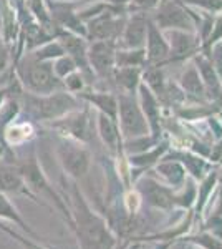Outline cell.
Here are the masks:
<instances>
[{"mask_svg": "<svg viewBox=\"0 0 222 249\" xmlns=\"http://www.w3.org/2000/svg\"><path fill=\"white\" fill-rule=\"evenodd\" d=\"M70 198L68 210L73 221L71 231L76 236L80 249H115L116 239L106 219L91 210L76 184H71Z\"/></svg>", "mask_w": 222, "mask_h": 249, "instance_id": "1", "label": "cell"}, {"mask_svg": "<svg viewBox=\"0 0 222 249\" xmlns=\"http://www.w3.org/2000/svg\"><path fill=\"white\" fill-rule=\"evenodd\" d=\"M17 77L28 93L34 95H48L63 88V82L55 75L51 62L37 60L34 55H28L18 62Z\"/></svg>", "mask_w": 222, "mask_h": 249, "instance_id": "2", "label": "cell"}, {"mask_svg": "<svg viewBox=\"0 0 222 249\" xmlns=\"http://www.w3.org/2000/svg\"><path fill=\"white\" fill-rule=\"evenodd\" d=\"M27 107L32 115L42 120H58L78 108V102L67 91H53L48 95L27 93Z\"/></svg>", "mask_w": 222, "mask_h": 249, "instance_id": "3", "label": "cell"}, {"mask_svg": "<svg viewBox=\"0 0 222 249\" xmlns=\"http://www.w3.org/2000/svg\"><path fill=\"white\" fill-rule=\"evenodd\" d=\"M17 166H18L20 173H22V176L25 178L28 188H30V190L34 191L37 196L43 195V196H47L50 201H53L56 210L60 211V214H62L63 218H65V221L68 223V228L71 230V226H73V221H71L70 210H68L67 203L55 193L53 186H50L47 176L43 175L42 168H40L37 158L32 155V156H28V158L23 160L22 163H17Z\"/></svg>", "mask_w": 222, "mask_h": 249, "instance_id": "4", "label": "cell"}, {"mask_svg": "<svg viewBox=\"0 0 222 249\" xmlns=\"http://www.w3.org/2000/svg\"><path fill=\"white\" fill-rule=\"evenodd\" d=\"M118 118L120 131L126 140L151 135L148 120L135 93H121L118 96Z\"/></svg>", "mask_w": 222, "mask_h": 249, "instance_id": "5", "label": "cell"}, {"mask_svg": "<svg viewBox=\"0 0 222 249\" xmlns=\"http://www.w3.org/2000/svg\"><path fill=\"white\" fill-rule=\"evenodd\" d=\"M153 22L161 30H186L194 32L197 17L179 0H164L157 5V12Z\"/></svg>", "mask_w": 222, "mask_h": 249, "instance_id": "6", "label": "cell"}, {"mask_svg": "<svg viewBox=\"0 0 222 249\" xmlns=\"http://www.w3.org/2000/svg\"><path fill=\"white\" fill-rule=\"evenodd\" d=\"M118 7H106L98 15L86 20L85 27H86V35L93 40H108V42H116L121 37V32L124 27L123 17L116 14Z\"/></svg>", "mask_w": 222, "mask_h": 249, "instance_id": "7", "label": "cell"}, {"mask_svg": "<svg viewBox=\"0 0 222 249\" xmlns=\"http://www.w3.org/2000/svg\"><path fill=\"white\" fill-rule=\"evenodd\" d=\"M0 193L3 195H20V196H27L32 201L38 203L40 206H47L43 201H40L38 196L28 188V184L25 181V178L20 173L17 163H12L9 160H3L0 161Z\"/></svg>", "mask_w": 222, "mask_h": 249, "instance_id": "8", "label": "cell"}, {"mask_svg": "<svg viewBox=\"0 0 222 249\" xmlns=\"http://www.w3.org/2000/svg\"><path fill=\"white\" fill-rule=\"evenodd\" d=\"M58 158L62 163L63 170L73 179L83 178L90 170V153L85 148L71 142H62L58 143Z\"/></svg>", "mask_w": 222, "mask_h": 249, "instance_id": "9", "label": "cell"}, {"mask_svg": "<svg viewBox=\"0 0 222 249\" xmlns=\"http://www.w3.org/2000/svg\"><path fill=\"white\" fill-rule=\"evenodd\" d=\"M115 42H108V40H95L90 47H88V60H90V67L100 77H110L115 71Z\"/></svg>", "mask_w": 222, "mask_h": 249, "instance_id": "10", "label": "cell"}, {"mask_svg": "<svg viewBox=\"0 0 222 249\" xmlns=\"http://www.w3.org/2000/svg\"><path fill=\"white\" fill-rule=\"evenodd\" d=\"M138 193L148 203L149 206L157 208V210H169L176 204V195L172 193L171 188L163 186L153 178H143L138 183Z\"/></svg>", "mask_w": 222, "mask_h": 249, "instance_id": "11", "label": "cell"}, {"mask_svg": "<svg viewBox=\"0 0 222 249\" xmlns=\"http://www.w3.org/2000/svg\"><path fill=\"white\" fill-rule=\"evenodd\" d=\"M58 42L62 43L63 50H65V55H68V57L75 62L80 73L86 75V77H91L93 70L90 67V60H88V47H86V43H85V38L82 35H76L73 32L67 30V32H63V34H60Z\"/></svg>", "mask_w": 222, "mask_h": 249, "instance_id": "12", "label": "cell"}, {"mask_svg": "<svg viewBox=\"0 0 222 249\" xmlns=\"http://www.w3.org/2000/svg\"><path fill=\"white\" fill-rule=\"evenodd\" d=\"M144 50H146V62L153 65L169 60V43L164 37V32L151 18H148V35Z\"/></svg>", "mask_w": 222, "mask_h": 249, "instance_id": "13", "label": "cell"}, {"mask_svg": "<svg viewBox=\"0 0 222 249\" xmlns=\"http://www.w3.org/2000/svg\"><path fill=\"white\" fill-rule=\"evenodd\" d=\"M169 43V60H183L199 45L194 32L186 30H163Z\"/></svg>", "mask_w": 222, "mask_h": 249, "instance_id": "14", "label": "cell"}, {"mask_svg": "<svg viewBox=\"0 0 222 249\" xmlns=\"http://www.w3.org/2000/svg\"><path fill=\"white\" fill-rule=\"evenodd\" d=\"M148 35V18L143 15H133L124 22L123 32H121V48H144Z\"/></svg>", "mask_w": 222, "mask_h": 249, "instance_id": "15", "label": "cell"}, {"mask_svg": "<svg viewBox=\"0 0 222 249\" xmlns=\"http://www.w3.org/2000/svg\"><path fill=\"white\" fill-rule=\"evenodd\" d=\"M194 65L197 67V71L201 75V80L204 83V90L207 98L214 100V102H221L222 100V80L217 75L216 68L212 67L211 60L205 53L196 55Z\"/></svg>", "mask_w": 222, "mask_h": 249, "instance_id": "16", "label": "cell"}, {"mask_svg": "<svg viewBox=\"0 0 222 249\" xmlns=\"http://www.w3.org/2000/svg\"><path fill=\"white\" fill-rule=\"evenodd\" d=\"M139 91V107L143 110L144 116L148 120L149 124V131H151V136H154L157 140L161 135V115H159V100L156 98V95L153 93L151 90L146 85H139L138 88Z\"/></svg>", "mask_w": 222, "mask_h": 249, "instance_id": "17", "label": "cell"}, {"mask_svg": "<svg viewBox=\"0 0 222 249\" xmlns=\"http://www.w3.org/2000/svg\"><path fill=\"white\" fill-rule=\"evenodd\" d=\"M0 219L2 221H9V223H14L15 226L20 228V231L25 232L27 238L34 239V241H38V243H43L42 236L37 234L34 231V228L23 219V216L20 214L18 210L15 208V204L10 201V198L3 193H0ZM45 244V243H43Z\"/></svg>", "mask_w": 222, "mask_h": 249, "instance_id": "18", "label": "cell"}, {"mask_svg": "<svg viewBox=\"0 0 222 249\" xmlns=\"http://www.w3.org/2000/svg\"><path fill=\"white\" fill-rule=\"evenodd\" d=\"M56 126L63 128V131H67L70 136H73L75 140L80 142H88L91 138V126H90V120H88V113H76V115H65Z\"/></svg>", "mask_w": 222, "mask_h": 249, "instance_id": "19", "label": "cell"}, {"mask_svg": "<svg viewBox=\"0 0 222 249\" xmlns=\"http://www.w3.org/2000/svg\"><path fill=\"white\" fill-rule=\"evenodd\" d=\"M18 23L12 0H0V38L5 43L17 40Z\"/></svg>", "mask_w": 222, "mask_h": 249, "instance_id": "20", "label": "cell"}, {"mask_svg": "<svg viewBox=\"0 0 222 249\" xmlns=\"http://www.w3.org/2000/svg\"><path fill=\"white\" fill-rule=\"evenodd\" d=\"M157 175H161L171 188H183V184L188 179V171L177 160L163 158V161L156 166Z\"/></svg>", "mask_w": 222, "mask_h": 249, "instance_id": "21", "label": "cell"}, {"mask_svg": "<svg viewBox=\"0 0 222 249\" xmlns=\"http://www.w3.org/2000/svg\"><path fill=\"white\" fill-rule=\"evenodd\" d=\"M98 135L102 138V142L108 146V150L118 151L121 148L120 126L116 123V120H113L111 116L98 113Z\"/></svg>", "mask_w": 222, "mask_h": 249, "instance_id": "22", "label": "cell"}, {"mask_svg": "<svg viewBox=\"0 0 222 249\" xmlns=\"http://www.w3.org/2000/svg\"><path fill=\"white\" fill-rule=\"evenodd\" d=\"M179 85L181 90L184 91V95L188 93L189 96L196 100H204L205 98V90H204V83L201 80V75L197 71V67L194 63L188 65V68H184L183 75L179 78Z\"/></svg>", "mask_w": 222, "mask_h": 249, "instance_id": "23", "label": "cell"}, {"mask_svg": "<svg viewBox=\"0 0 222 249\" xmlns=\"http://www.w3.org/2000/svg\"><path fill=\"white\" fill-rule=\"evenodd\" d=\"M82 98L90 102L100 113L111 116L113 120H118V98L108 91H91V93H82Z\"/></svg>", "mask_w": 222, "mask_h": 249, "instance_id": "24", "label": "cell"}, {"mask_svg": "<svg viewBox=\"0 0 222 249\" xmlns=\"http://www.w3.org/2000/svg\"><path fill=\"white\" fill-rule=\"evenodd\" d=\"M144 82H146L144 85L156 95L157 100L168 98V87H166V82H164L163 70L157 65H153L148 68L146 73H144Z\"/></svg>", "mask_w": 222, "mask_h": 249, "instance_id": "25", "label": "cell"}, {"mask_svg": "<svg viewBox=\"0 0 222 249\" xmlns=\"http://www.w3.org/2000/svg\"><path fill=\"white\" fill-rule=\"evenodd\" d=\"M139 68L138 67H126V68H116L115 80L116 83L123 88L124 93H135L139 88Z\"/></svg>", "mask_w": 222, "mask_h": 249, "instance_id": "26", "label": "cell"}, {"mask_svg": "<svg viewBox=\"0 0 222 249\" xmlns=\"http://www.w3.org/2000/svg\"><path fill=\"white\" fill-rule=\"evenodd\" d=\"M172 160H177L183 166L186 168V171L191 173L194 178L203 179L207 176L209 171V164L204 161L203 158L194 155H186V153H174L172 155Z\"/></svg>", "mask_w": 222, "mask_h": 249, "instance_id": "27", "label": "cell"}, {"mask_svg": "<svg viewBox=\"0 0 222 249\" xmlns=\"http://www.w3.org/2000/svg\"><path fill=\"white\" fill-rule=\"evenodd\" d=\"M116 68H126V67H141L146 63V50L144 48H120L116 50V58H115Z\"/></svg>", "mask_w": 222, "mask_h": 249, "instance_id": "28", "label": "cell"}, {"mask_svg": "<svg viewBox=\"0 0 222 249\" xmlns=\"http://www.w3.org/2000/svg\"><path fill=\"white\" fill-rule=\"evenodd\" d=\"M169 150L168 143H161V144H154L151 150L144 151V153H138V155H131L130 163L135 168H149L151 164H154L159 161V158H163L164 153Z\"/></svg>", "mask_w": 222, "mask_h": 249, "instance_id": "29", "label": "cell"}, {"mask_svg": "<svg viewBox=\"0 0 222 249\" xmlns=\"http://www.w3.org/2000/svg\"><path fill=\"white\" fill-rule=\"evenodd\" d=\"M32 136V126L28 123H10L3 131V138L10 146H17L30 140Z\"/></svg>", "mask_w": 222, "mask_h": 249, "instance_id": "30", "label": "cell"}, {"mask_svg": "<svg viewBox=\"0 0 222 249\" xmlns=\"http://www.w3.org/2000/svg\"><path fill=\"white\" fill-rule=\"evenodd\" d=\"M217 179H219L217 173H209L205 178H203V184H201L199 190H197V198H196V211L197 213H201L205 208V204H207L209 198H211V195L214 191V186H216Z\"/></svg>", "mask_w": 222, "mask_h": 249, "instance_id": "31", "label": "cell"}, {"mask_svg": "<svg viewBox=\"0 0 222 249\" xmlns=\"http://www.w3.org/2000/svg\"><path fill=\"white\" fill-rule=\"evenodd\" d=\"M37 60H43V62H53L55 58L65 55V50H63L62 43L60 42H48L43 43L42 47L35 50V53H32Z\"/></svg>", "mask_w": 222, "mask_h": 249, "instance_id": "32", "label": "cell"}, {"mask_svg": "<svg viewBox=\"0 0 222 249\" xmlns=\"http://www.w3.org/2000/svg\"><path fill=\"white\" fill-rule=\"evenodd\" d=\"M186 241H189V243L196 244V246L203 249H222V239L207 231H203L196 236H191V238H186Z\"/></svg>", "mask_w": 222, "mask_h": 249, "instance_id": "33", "label": "cell"}, {"mask_svg": "<svg viewBox=\"0 0 222 249\" xmlns=\"http://www.w3.org/2000/svg\"><path fill=\"white\" fill-rule=\"evenodd\" d=\"M51 65H53L55 75L62 80V82H63V78H65V77H68L70 73H73V71L78 70L76 65H75V62L68 57V55H62V57L55 58V62H51Z\"/></svg>", "mask_w": 222, "mask_h": 249, "instance_id": "34", "label": "cell"}, {"mask_svg": "<svg viewBox=\"0 0 222 249\" xmlns=\"http://www.w3.org/2000/svg\"><path fill=\"white\" fill-rule=\"evenodd\" d=\"M184 5H192L196 9H201L209 14H216L222 12V0H179Z\"/></svg>", "mask_w": 222, "mask_h": 249, "instance_id": "35", "label": "cell"}, {"mask_svg": "<svg viewBox=\"0 0 222 249\" xmlns=\"http://www.w3.org/2000/svg\"><path fill=\"white\" fill-rule=\"evenodd\" d=\"M205 55L209 57L212 67L216 68L217 75H219V78L222 80V42H217L216 45H212L205 52Z\"/></svg>", "mask_w": 222, "mask_h": 249, "instance_id": "36", "label": "cell"}, {"mask_svg": "<svg viewBox=\"0 0 222 249\" xmlns=\"http://www.w3.org/2000/svg\"><path fill=\"white\" fill-rule=\"evenodd\" d=\"M63 85H65V88L68 91H80L85 85L83 75L80 73L78 70L73 71V73H70L68 77L63 78Z\"/></svg>", "mask_w": 222, "mask_h": 249, "instance_id": "37", "label": "cell"}, {"mask_svg": "<svg viewBox=\"0 0 222 249\" xmlns=\"http://www.w3.org/2000/svg\"><path fill=\"white\" fill-rule=\"evenodd\" d=\"M9 62H10L9 48H7V43L0 38V75H2L3 71H7V68H9Z\"/></svg>", "mask_w": 222, "mask_h": 249, "instance_id": "38", "label": "cell"}, {"mask_svg": "<svg viewBox=\"0 0 222 249\" xmlns=\"http://www.w3.org/2000/svg\"><path fill=\"white\" fill-rule=\"evenodd\" d=\"M28 5H30V9L34 10V14L38 17V20H42V22L48 20L47 10L43 9V0H28Z\"/></svg>", "mask_w": 222, "mask_h": 249, "instance_id": "39", "label": "cell"}, {"mask_svg": "<svg viewBox=\"0 0 222 249\" xmlns=\"http://www.w3.org/2000/svg\"><path fill=\"white\" fill-rule=\"evenodd\" d=\"M163 0H131L135 10H148L153 7H157Z\"/></svg>", "mask_w": 222, "mask_h": 249, "instance_id": "40", "label": "cell"}, {"mask_svg": "<svg viewBox=\"0 0 222 249\" xmlns=\"http://www.w3.org/2000/svg\"><path fill=\"white\" fill-rule=\"evenodd\" d=\"M0 231H3V232H5V234H9V236H10V238H12V239H15V241H17V243H18V244H20V246H22L23 249H34V248H32V246H30V244H27V243H25V241H23V239H22V236H20V234H18V232H17V231L10 230V228L3 226V224H0Z\"/></svg>", "mask_w": 222, "mask_h": 249, "instance_id": "41", "label": "cell"}, {"mask_svg": "<svg viewBox=\"0 0 222 249\" xmlns=\"http://www.w3.org/2000/svg\"><path fill=\"white\" fill-rule=\"evenodd\" d=\"M103 2L111 3V5H116V7H121V5H126V3H130L131 0H103Z\"/></svg>", "mask_w": 222, "mask_h": 249, "instance_id": "42", "label": "cell"}, {"mask_svg": "<svg viewBox=\"0 0 222 249\" xmlns=\"http://www.w3.org/2000/svg\"><path fill=\"white\" fill-rule=\"evenodd\" d=\"M221 146H222V142H221ZM214 150H219V153H217L216 158H214V161H219V158L222 156V148H216V146H214Z\"/></svg>", "mask_w": 222, "mask_h": 249, "instance_id": "43", "label": "cell"}, {"mask_svg": "<svg viewBox=\"0 0 222 249\" xmlns=\"http://www.w3.org/2000/svg\"><path fill=\"white\" fill-rule=\"evenodd\" d=\"M56 2H75V0H56Z\"/></svg>", "mask_w": 222, "mask_h": 249, "instance_id": "44", "label": "cell"}]
</instances>
